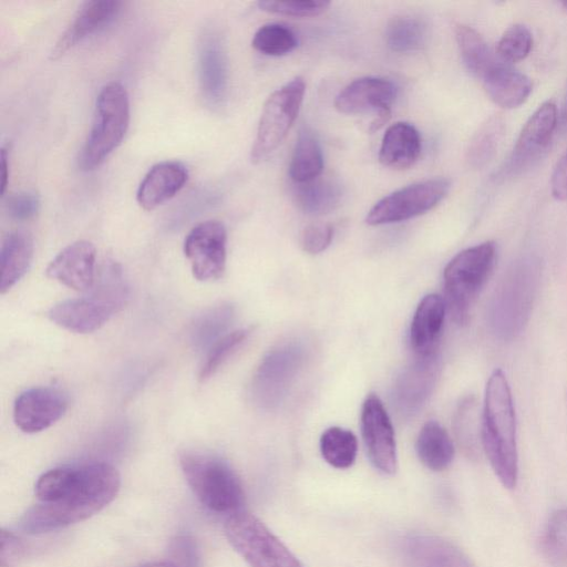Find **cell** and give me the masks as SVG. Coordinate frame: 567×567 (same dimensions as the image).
Wrapping results in <instances>:
<instances>
[{"label": "cell", "instance_id": "6da1fadb", "mask_svg": "<svg viewBox=\"0 0 567 567\" xmlns=\"http://www.w3.org/2000/svg\"><path fill=\"white\" fill-rule=\"evenodd\" d=\"M121 477L115 467L103 462L75 466L68 493L53 503H41L21 518V528L29 534L56 530L82 522L109 505L117 495Z\"/></svg>", "mask_w": 567, "mask_h": 567}, {"label": "cell", "instance_id": "7a4b0ae2", "mask_svg": "<svg viewBox=\"0 0 567 567\" xmlns=\"http://www.w3.org/2000/svg\"><path fill=\"white\" fill-rule=\"evenodd\" d=\"M481 442L487 460L502 485L515 488L518 481L516 419L508 381L501 369L486 383Z\"/></svg>", "mask_w": 567, "mask_h": 567}, {"label": "cell", "instance_id": "3957f363", "mask_svg": "<svg viewBox=\"0 0 567 567\" xmlns=\"http://www.w3.org/2000/svg\"><path fill=\"white\" fill-rule=\"evenodd\" d=\"M91 292L71 298L51 307L49 319L56 326L75 333H90L105 324L126 303L128 290L121 269L114 262L101 271Z\"/></svg>", "mask_w": 567, "mask_h": 567}, {"label": "cell", "instance_id": "277c9868", "mask_svg": "<svg viewBox=\"0 0 567 567\" xmlns=\"http://www.w3.org/2000/svg\"><path fill=\"white\" fill-rule=\"evenodd\" d=\"M495 258V244L485 241L460 251L446 265L443 299L454 322H467L472 306L493 270Z\"/></svg>", "mask_w": 567, "mask_h": 567}, {"label": "cell", "instance_id": "5b68a950", "mask_svg": "<svg viewBox=\"0 0 567 567\" xmlns=\"http://www.w3.org/2000/svg\"><path fill=\"white\" fill-rule=\"evenodd\" d=\"M130 123V99L120 82L103 85L96 96L94 118L79 155V167L92 171L121 144Z\"/></svg>", "mask_w": 567, "mask_h": 567}, {"label": "cell", "instance_id": "8992f818", "mask_svg": "<svg viewBox=\"0 0 567 567\" xmlns=\"http://www.w3.org/2000/svg\"><path fill=\"white\" fill-rule=\"evenodd\" d=\"M179 464L194 494L216 513L241 511L244 491L234 470L223 460L196 452H185Z\"/></svg>", "mask_w": 567, "mask_h": 567}, {"label": "cell", "instance_id": "52a82bcc", "mask_svg": "<svg viewBox=\"0 0 567 567\" xmlns=\"http://www.w3.org/2000/svg\"><path fill=\"white\" fill-rule=\"evenodd\" d=\"M225 535L250 567H303L289 548L254 514H230Z\"/></svg>", "mask_w": 567, "mask_h": 567}, {"label": "cell", "instance_id": "ba28073f", "mask_svg": "<svg viewBox=\"0 0 567 567\" xmlns=\"http://www.w3.org/2000/svg\"><path fill=\"white\" fill-rule=\"evenodd\" d=\"M305 92V80L297 76L268 96L250 150L252 163L266 159L284 141L298 116Z\"/></svg>", "mask_w": 567, "mask_h": 567}, {"label": "cell", "instance_id": "9c48e42d", "mask_svg": "<svg viewBox=\"0 0 567 567\" xmlns=\"http://www.w3.org/2000/svg\"><path fill=\"white\" fill-rule=\"evenodd\" d=\"M305 360V348L290 341L269 351L251 382V395L264 409L278 406L286 398Z\"/></svg>", "mask_w": 567, "mask_h": 567}, {"label": "cell", "instance_id": "30bf717a", "mask_svg": "<svg viewBox=\"0 0 567 567\" xmlns=\"http://www.w3.org/2000/svg\"><path fill=\"white\" fill-rule=\"evenodd\" d=\"M450 181L432 178L402 187L377 202L365 216L371 226L408 220L434 208L449 193Z\"/></svg>", "mask_w": 567, "mask_h": 567}, {"label": "cell", "instance_id": "8fae6325", "mask_svg": "<svg viewBox=\"0 0 567 567\" xmlns=\"http://www.w3.org/2000/svg\"><path fill=\"white\" fill-rule=\"evenodd\" d=\"M184 254L197 280L220 278L226 268L227 255V231L224 224L209 219L194 226L185 237Z\"/></svg>", "mask_w": 567, "mask_h": 567}, {"label": "cell", "instance_id": "7c38bea8", "mask_svg": "<svg viewBox=\"0 0 567 567\" xmlns=\"http://www.w3.org/2000/svg\"><path fill=\"white\" fill-rule=\"evenodd\" d=\"M361 434L372 465L384 474L398 467L394 430L383 403L370 393L361 409Z\"/></svg>", "mask_w": 567, "mask_h": 567}, {"label": "cell", "instance_id": "4fadbf2b", "mask_svg": "<svg viewBox=\"0 0 567 567\" xmlns=\"http://www.w3.org/2000/svg\"><path fill=\"white\" fill-rule=\"evenodd\" d=\"M197 74L205 102L219 107L228 89V62L223 41L215 30L206 29L199 37Z\"/></svg>", "mask_w": 567, "mask_h": 567}, {"label": "cell", "instance_id": "5bb4252c", "mask_svg": "<svg viewBox=\"0 0 567 567\" xmlns=\"http://www.w3.org/2000/svg\"><path fill=\"white\" fill-rule=\"evenodd\" d=\"M440 370L437 351L416 355L399 375L393 401L396 410L405 417L420 411L431 394Z\"/></svg>", "mask_w": 567, "mask_h": 567}, {"label": "cell", "instance_id": "9a60e30c", "mask_svg": "<svg viewBox=\"0 0 567 567\" xmlns=\"http://www.w3.org/2000/svg\"><path fill=\"white\" fill-rule=\"evenodd\" d=\"M68 408L65 394L52 386L23 391L13 405V421L24 433L41 432L58 422Z\"/></svg>", "mask_w": 567, "mask_h": 567}, {"label": "cell", "instance_id": "2e32d148", "mask_svg": "<svg viewBox=\"0 0 567 567\" xmlns=\"http://www.w3.org/2000/svg\"><path fill=\"white\" fill-rule=\"evenodd\" d=\"M96 250L87 240H76L64 247L48 265L47 276L62 285L87 291L95 282Z\"/></svg>", "mask_w": 567, "mask_h": 567}, {"label": "cell", "instance_id": "e0dca14e", "mask_svg": "<svg viewBox=\"0 0 567 567\" xmlns=\"http://www.w3.org/2000/svg\"><path fill=\"white\" fill-rule=\"evenodd\" d=\"M122 4L116 0L85 1L53 44L50 60L61 58L83 39L112 22Z\"/></svg>", "mask_w": 567, "mask_h": 567}, {"label": "cell", "instance_id": "ac0fdd59", "mask_svg": "<svg viewBox=\"0 0 567 567\" xmlns=\"http://www.w3.org/2000/svg\"><path fill=\"white\" fill-rule=\"evenodd\" d=\"M396 96L395 85L382 78L364 76L349 83L334 100V107L343 114L375 111L391 114Z\"/></svg>", "mask_w": 567, "mask_h": 567}, {"label": "cell", "instance_id": "d6986e66", "mask_svg": "<svg viewBox=\"0 0 567 567\" xmlns=\"http://www.w3.org/2000/svg\"><path fill=\"white\" fill-rule=\"evenodd\" d=\"M557 125V109L545 102L529 116L523 126L511 158L512 167H520L546 150Z\"/></svg>", "mask_w": 567, "mask_h": 567}, {"label": "cell", "instance_id": "ffe728a7", "mask_svg": "<svg viewBox=\"0 0 567 567\" xmlns=\"http://www.w3.org/2000/svg\"><path fill=\"white\" fill-rule=\"evenodd\" d=\"M188 177L186 166L178 161H163L153 165L141 181L136 200L145 210H152L178 193Z\"/></svg>", "mask_w": 567, "mask_h": 567}, {"label": "cell", "instance_id": "44dd1931", "mask_svg": "<svg viewBox=\"0 0 567 567\" xmlns=\"http://www.w3.org/2000/svg\"><path fill=\"white\" fill-rule=\"evenodd\" d=\"M445 313L444 299L439 295H426L420 301L410 327V346L416 355L436 351Z\"/></svg>", "mask_w": 567, "mask_h": 567}, {"label": "cell", "instance_id": "7402d4cb", "mask_svg": "<svg viewBox=\"0 0 567 567\" xmlns=\"http://www.w3.org/2000/svg\"><path fill=\"white\" fill-rule=\"evenodd\" d=\"M481 81L489 99L504 109L518 107L532 92L530 80L506 63L497 62Z\"/></svg>", "mask_w": 567, "mask_h": 567}, {"label": "cell", "instance_id": "603a6c76", "mask_svg": "<svg viewBox=\"0 0 567 567\" xmlns=\"http://www.w3.org/2000/svg\"><path fill=\"white\" fill-rule=\"evenodd\" d=\"M421 154V137L410 123L396 122L385 131L380 151V163L392 169H406Z\"/></svg>", "mask_w": 567, "mask_h": 567}, {"label": "cell", "instance_id": "cb8c5ba5", "mask_svg": "<svg viewBox=\"0 0 567 567\" xmlns=\"http://www.w3.org/2000/svg\"><path fill=\"white\" fill-rule=\"evenodd\" d=\"M33 258V240L24 230H13L2 240L0 292L4 293L28 271Z\"/></svg>", "mask_w": 567, "mask_h": 567}, {"label": "cell", "instance_id": "d4e9b609", "mask_svg": "<svg viewBox=\"0 0 567 567\" xmlns=\"http://www.w3.org/2000/svg\"><path fill=\"white\" fill-rule=\"evenodd\" d=\"M408 551L421 567H473L458 548L439 537H411L408 539Z\"/></svg>", "mask_w": 567, "mask_h": 567}, {"label": "cell", "instance_id": "484cf974", "mask_svg": "<svg viewBox=\"0 0 567 567\" xmlns=\"http://www.w3.org/2000/svg\"><path fill=\"white\" fill-rule=\"evenodd\" d=\"M415 450L422 464L435 472L447 468L455 454L452 439L436 421H429L422 426L416 439Z\"/></svg>", "mask_w": 567, "mask_h": 567}, {"label": "cell", "instance_id": "4316f807", "mask_svg": "<svg viewBox=\"0 0 567 567\" xmlns=\"http://www.w3.org/2000/svg\"><path fill=\"white\" fill-rule=\"evenodd\" d=\"M293 197L300 210L308 215H326L341 203L343 190L339 182L330 177L297 184Z\"/></svg>", "mask_w": 567, "mask_h": 567}, {"label": "cell", "instance_id": "83f0119b", "mask_svg": "<svg viewBox=\"0 0 567 567\" xmlns=\"http://www.w3.org/2000/svg\"><path fill=\"white\" fill-rule=\"evenodd\" d=\"M323 169L321 146L311 131L300 130L289 165V176L296 184L320 177Z\"/></svg>", "mask_w": 567, "mask_h": 567}, {"label": "cell", "instance_id": "f1b7e54d", "mask_svg": "<svg viewBox=\"0 0 567 567\" xmlns=\"http://www.w3.org/2000/svg\"><path fill=\"white\" fill-rule=\"evenodd\" d=\"M455 38L465 66L482 80L497 63L487 42L476 30L465 24L455 27Z\"/></svg>", "mask_w": 567, "mask_h": 567}, {"label": "cell", "instance_id": "f546056e", "mask_svg": "<svg viewBox=\"0 0 567 567\" xmlns=\"http://www.w3.org/2000/svg\"><path fill=\"white\" fill-rule=\"evenodd\" d=\"M320 452L331 466L340 470L348 468L352 466L357 457V437L349 430L331 426L321 434Z\"/></svg>", "mask_w": 567, "mask_h": 567}, {"label": "cell", "instance_id": "4dcf8cb0", "mask_svg": "<svg viewBox=\"0 0 567 567\" xmlns=\"http://www.w3.org/2000/svg\"><path fill=\"white\" fill-rule=\"evenodd\" d=\"M427 39V25L415 17L393 18L385 29L386 45L394 52H411L421 49Z\"/></svg>", "mask_w": 567, "mask_h": 567}, {"label": "cell", "instance_id": "1f68e13d", "mask_svg": "<svg viewBox=\"0 0 567 567\" xmlns=\"http://www.w3.org/2000/svg\"><path fill=\"white\" fill-rule=\"evenodd\" d=\"M504 133L501 117L493 116L484 123L470 142L466 158L471 166L481 167L494 155Z\"/></svg>", "mask_w": 567, "mask_h": 567}, {"label": "cell", "instance_id": "d6a6232c", "mask_svg": "<svg viewBox=\"0 0 567 567\" xmlns=\"http://www.w3.org/2000/svg\"><path fill=\"white\" fill-rule=\"evenodd\" d=\"M234 316L230 305L216 306L203 313L193 326L192 340L196 347L212 346L227 329Z\"/></svg>", "mask_w": 567, "mask_h": 567}, {"label": "cell", "instance_id": "836d02e7", "mask_svg": "<svg viewBox=\"0 0 567 567\" xmlns=\"http://www.w3.org/2000/svg\"><path fill=\"white\" fill-rule=\"evenodd\" d=\"M295 33L286 25L268 23L261 25L254 34L251 45L258 52L279 56L291 52L297 47Z\"/></svg>", "mask_w": 567, "mask_h": 567}, {"label": "cell", "instance_id": "e575fe53", "mask_svg": "<svg viewBox=\"0 0 567 567\" xmlns=\"http://www.w3.org/2000/svg\"><path fill=\"white\" fill-rule=\"evenodd\" d=\"M543 549L551 564L567 565V508L557 509L549 516L543 537Z\"/></svg>", "mask_w": 567, "mask_h": 567}, {"label": "cell", "instance_id": "d590c367", "mask_svg": "<svg viewBox=\"0 0 567 567\" xmlns=\"http://www.w3.org/2000/svg\"><path fill=\"white\" fill-rule=\"evenodd\" d=\"M251 329H239L229 332L210 346L203 362L198 379L200 382L208 380L223 363L245 342Z\"/></svg>", "mask_w": 567, "mask_h": 567}, {"label": "cell", "instance_id": "8d00e7d4", "mask_svg": "<svg viewBox=\"0 0 567 567\" xmlns=\"http://www.w3.org/2000/svg\"><path fill=\"white\" fill-rule=\"evenodd\" d=\"M533 47V35L523 24H513L502 34L496 52L505 63H515L524 60Z\"/></svg>", "mask_w": 567, "mask_h": 567}, {"label": "cell", "instance_id": "74e56055", "mask_svg": "<svg viewBox=\"0 0 567 567\" xmlns=\"http://www.w3.org/2000/svg\"><path fill=\"white\" fill-rule=\"evenodd\" d=\"M75 467H56L43 473L35 483V495L41 503H53L70 489Z\"/></svg>", "mask_w": 567, "mask_h": 567}, {"label": "cell", "instance_id": "f35d334b", "mask_svg": "<svg viewBox=\"0 0 567 567\" xmlns=\"http://www.w3.org/2000/svg\"><path fill=\"white\" fill-rule=\"evenodd\" d=\"M257 4L261 10L267 12L287 17L307 18L321 14L328 9L330 2L324 0H262Z\"/></svg>", "mask_w": 567, "mask_h": 567}, {"label": "cell", "instance_id": "ab89813d", "mask_svg": "<svg viewBox=\"0 0 567 567\" xmlns=\"http://www.w3.org/2000/svg\"><path fill=\"white\" fill-rule=\"evenodd\" d=\"M333 238V228L329 224L316 223L310 224L301 233V248L310 254L317 255L326 250Z\"/></svg>", "mask_w": 567, "mask_h": 567}, {"label": "cell", "instance_id": "60d3db41", "mask_svg": "<svg viewBox=\"0 0 567 567\" xmlns=\"http://www.w3.org/2000/svg\"><path fill=\"white\" fill-rule=\"evenodd\" d=\"M8 215L16 220H27L37 215L40 208L39 195L34 192L10 194L4 203Z\"/></svg>", "mask_w": 567, "mask_h": 567}, {"label": "cell", "instance_id": "b9f144b4", "mask_svg": "<svg viewBox=\"0 0 567 567\" xmlns=\"http://www.w3.org/2000/svg\"><path fill=\"white\" fill-rule=\"evenodd\" d=\"M0 540L1 567H13L24 556L25 547L14 534L4 529L1 530Z\"/></svg>", "mask_w": 567, "mask_h": 567}, {"label": "cell", "instance_id": "7bdbcfd3", "mask_svg": "<svg viewBox=\"0 0 567 567\" xmlns=\"http://www.w3.org/2000/svg\"><path fill=\"white\" fill-rule=\"evenodd\" d=\"M553 196L558 200H567V151L557 162L550 178Z\"/></svg>", "mask_w": 567, "mask_h": 567}, {"label": "cell", "instance_id": "ee69618b", "mask_svg": "<svg viewBox=\"0 0 567 567\" xmlns=\"http://www.w3.org/2000/svg\"><path fill=\"white\" fill-rule=\"evenodd\" d=\"M9 156H8V153H7V150L4 147H2L1 150V194L3 196L4 192H6V188H7V184H8V178H9Z\"/></svg>", "mask_w": 567, "mask_h": 567}, {"label": "cell", "instance_id": "f6af8a7d", "mask_svg": "<svg viewBox=\"0 0 567 567\" xmlns=\"http://www.w3.org/2000/svg\"><path fill=\"white\" fill-rule=\"evenodd\" d=\"M141 567H176L175 564L169 561H157V563H150L146 565H143Z\"/></svg>", "mask_w": 567, "mask_h": 567}, {"label": "cell", "instance_id": "bcb514c9", "mask_svg": "<svg viewBox=\"0 0 567 567\" xmlns=\"http://www.w3.org/2000/svg\"><path fill=\"white\" fill-rule=\"evenodd\" d=\"M567 8V1L563 3Z\"/></svg>", "mask_w": 567, "mask_h": 567}]
</instances>
